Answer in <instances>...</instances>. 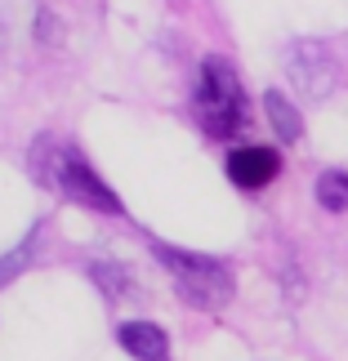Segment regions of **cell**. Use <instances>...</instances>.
<instances>
[{"label":"cell","mask_w":348,"mask_h":361,"mask_svg":"<svg viewBox=\"0 0 348 361\" xmlns=\"http://www.w3.org/2000/svg\"><path fill=\"white\" fill-rule=\"evenodd\" d=\"M263 112H268V125H272V134L282 138V143H299L304 121H299L295 107L286 103V94H282V90H268V94H263Z\"/></svg>","instance_id":"obj_7"},{"label":"cell","mask_w":348,"mask_h":361,"mask_svg":"<svg viewBox=\"0 0 348 361\" xmlns=\"http://www.w3.org/2000/svg\"><path fill=\"white\" fill-rule=\"evenodd\" d=\"M90 276L99 281V290L107 299H125V295H130V272H125L121 263H90Z\"/></svg>","instance_id":"obj_9"},{"label":"cell","mask_w":348,"mask_h":361,"mask_svg":"<svg viewBox=\"0 0 348 361\" xmlns=\"http://www.w3.org/2000/svg\"><path fill=\"white\" fill-rule=\"evenodd\" d=\"M116 339L134 361H170V339H165V330L152 326V322H125L116 330Z\"/></svg>","instance_id":"obj_6"},{"label":"cell","mask_w":348,"mask_h":361,"mask_svg":"<svg viewBox=\"0 0 348 361\" xmlns=\"http://www.w3.org/2000/svg\"><path fill=\"white\" fill-rule=\"evenodd\" d=\"M32 174L45 188L72 197L76 205H90V210H99V214H121V197L90 170L76 147H63V143H54V138H36L32 143Z\"/></svg>","instance_id":"obj_1"},{"label":"cell","mask_w":348,"mask_h":361,"mask_svg":"<svg viewBox=\"0 0 348 361\" xmlns=\"http://www.w3.org/2000/svg\"><path fill=\"white\" fill-rule=\"evenodd\" d=\"M286 67H290V80L299 85L304 99H326L335 90V59L317 40H295L286 49Z\"/></svg>","instance_id":"obj_4"},{"label":"cell","mask_w":348,"mask_h":361,"mask_svg":"<svg viewBox=\"0 0 348 361\" xmlns=\"http://www.w3.org/2000/svg\"><path fill=\"white\" fill-rule=\"evenodd\" d=\"M192 112H197L201 130L210 138H232L250 116L246 90L236 80L228 59H205L197 76V94H192Z\"/></svg>","instance_id":"obj_3"},{"label":"cell","mask_w":348,"mask_h":361,"mask_svg":"<svg viewBox=\"0 0 348 361\" xmlns=\"http://www.w3.org/2000/svg\"><path fill=\"white\" fill-rule=\"evenodd\" d=\"M277 170H282V157H277L272 147H259V143H250V147H236L232 157H228V178L236 188H246V192H259V188H268Z\"/></svg>","instance_id":"obj_5"},{"label":"cell","mask_w":348,"mask_h":361,"mask_svg":"<svg viewBox=\"0 0 348 361\" xmlns=\"http://www.w3.org/2000/svg\"><path fill=\"white\" fill-rule=\"evenodd\" d=\"M317 201H322L330 214H344L348 210V174L344 170H322L317 174Z\"/></svg>","instance_id":"obj_8"},{"label":"cell","mask_w":348,"mask_h":361,"mask_svg":"<svg viewBox=\"0 0 348 361\" xmlns=\"http://www.w3.org/2000/svg\"><path fill=\"white\" fill-rule=\"evenodd\" d=\"M32 255H36V232H32V237H27L18 250H13V255L0 259V286H9L13 276H18V272L27 268V263H32Z\"/></svg>","instance_id":"obj_10"},{"label":"cell","mask_w":348,"mask_h":361,"mask_svg":"<svg viewBox=\"0 0 348 361\" xmlns=\"http://www.w3.org/2000/svg\"><path fill=\"white\" fill-rule=\"evenodd\" d=\"M152 250H157L161 268L174 276L179 299H188L192 308L219 312V308H228V303H232L236 281H232V268H228L224 259L192 255V250H174V245H152Z\"/></svg>","instance_id":"obj_2"}]
</instances>
